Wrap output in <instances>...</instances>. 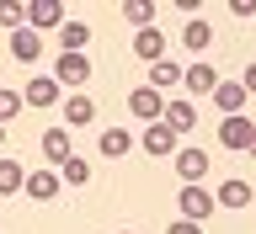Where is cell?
<instances>
[{
    "label": "cell",
    "mask_w": 256,
    "mask_h": 234,
    "mask_svg": "<svg viewBox=\"0 0 256 234\" xmlns=\"http://www.w3.org/2000/svg\"><path fill=\"white\" fill-rule=\"evenodd\" d=\"M54 80H59V91H86V85H91V59H86V53H59Z\"/></svg>",
    "instance_id": "obj_1"
},
{
    "label": "cell",
    "mask_w": 256,
    "mask_h": 234,
    "mask_svg": "<svg viewBox=\"0 0 256 234\" xmlns=\"http://www.w3.org/2000/svg\"><path fill=\"white\" fill-rule=\"evenodd\" d=\"M176 213H182L187 224L214 219V192H208V187H182V192H176Z\"/></svg>",
    "instance_id": "obj_2"
},
{
    "label": "cell",
    "mask_w": 256,
    "mask_h": 234,
    "mask_svg": "<svg viewBox=\"0 0 256 234\" xmlns=\"http://www.w3.org/2000/svg\"><path fill=\"white\" fill-rule=\"evenodd\" d=\"M251 139H256V123H251V117H224V123H219V144H224V149L246 155Z\"/></svg>",
    "instance_id": "obj_3"
},
{
    "label": "cell",
    "mask_w": 256,
    "mask_h": 234,
    "mask_svg": "<svg viewBox=\"0 0 256 234\" xmlns=\"http://www.w3.org/2000/svg\"><path fill=\"white\" fill-rule=\"evenodd\" d=\"M160 123L182 139V133H192V123H198V107H192L187 96H166V117H160Z\"/></svg>",
    "instance_id": "obj_4"
},
{
    "label": "cell",
    "mask_w": 256,
    "mask_h": 234,
    "mask_svg": "<svg viewBox=\"0 0 256 234\" xmlns=\"http://www.w3.org/2000/svg\"><path fill=\"white\" fill-rule=\"evenodd\" d=\"M176 176H182V187H203L208 155H203V149H176Z\"/></svg>",
    "instance_id": "obj_5"
},
{
    "label": "cell",
    "mask_w": 256,
    "mask_h": 234,
    "mask_svg": "<svg viewBox=\"0 0 256 234\" xmlns=\"http://www.w3.org/2000/svg\"><path fill=\"white\" fill-rule=\"evenodd\" d=\"M27 27L38 32V37H43L48 27H64V5H59V0H32V5H27Z\"/></svg>",
    "instance_id": "obj_6"
},
{
    "label": "cell",
    "mask_w": 256,
    "mask_h": 234,
    "mask_svg": "<svg viewBox=\"0 0 256 234\" xmlns=\"http://www.w3.org/2000/svg\"><path fill=\"white\" fill-rule=\"evenodd\" d=\"M128 112H134V117H144V123H160V117H166V96L150 91V85H139V91L128 96Z\"/></svg>",
    "instance_id": "obj_7"
},
{
    "label": "cell",
    "mask_w": 256,
    "mask_h": 234,
    "mask_svg": "<svg viewBox=\"0 0 256 234\" xmlns=\"http://www.w3.org/2000/svg\"><path fill=\"white\" fill-rule=\"evenodd\" d=\"M59 187H64L59 171H48V165H43V171H32L27 181H22V192H27L32 203H54V197H59Z\"/></svg>",
    "instance_id": "obj_8"
},
{
    "label": "cell",
    "mask_w": 256,
    "mask_h": 234,
    "mask_svg": "<svg viewBox=\"0 0 256 234\" xmlns=\"http://www.w3.org/2000/svg\"><path fill=\"white\" fill-rule=\"evenodd\" d=\"M246 101H251V96H246V85H240V80H219V85H214V107H219L224 117H240V107H246Z\"/></svg>",
    "instance_id": "obj_9"
},
{
    "label": "cell",
    "mask_w": 256,
    "mask_h": 234,
    "mask_svg": "<svg viewBox=\"0 0 256 234\" xmlns=\"http://www.w3.org/2000/svg\"><path fill=\"white\" fill-rule=\"evenodd\" d=\"M96 123V101L86 91L80 96H64V128H91Z\"/></svg>",
    "instance_id": "obj_10"
},
{
    "label": "cell",
    "mask_w": 256,
    "mask_h": 234,
    "mask_svg": "<svg viewBox=\"0 0 256 234\" xmlns=\"http://www.w3.org/2000/svg\"><path fill=\"white\" fill-rule=\"evenodd\" d=\"M22 101H27V107H54V101H64V91H59L54 75H38L27 91H22Z\"/></svg>",
    "instance_id": "obj_11"
},
{
    "label": "cell",
    "mask_w": 256,
    "mask_h": 234,
    "mask_svg": "<svg viewBox=\"0 0 256 234\" xmlns=\"http://www.w3.org/2000/svg\"><path fill=\"white\" fill-rule=\"evenodd\" d=\"M139 149H144V155H171V149H176V133L166 123H150L139 133Z\"/></svg>",
    "instance_id": "obj_12"
},
{
    "label": "cell",
    "mask_w": 256,
    "mask_h": 234,
    "mask_svg": "<svg viewBox=\"0 0 256 234\" xmlns=\"http://www.w3.org/2000/svg\"><path fill=\"white\" fill-rule=\"evenodd\" d=\"M182 85H187L192 96H214V85H219V75H214V64H192V69H182Z\"/></svg>",
    "instance_id": "obj_13"
},
{
    "label": "cell",
    "mask_w": 256,
    "mask_h": 234,
    "mask_svg": "<svg viewBox=\"0 0 256 234\" xmlns=\"http://www.w3.org/2000/svg\"><path fill=\"white\" fill-rule=\"evenodd\" d=\"M43 160L64 165V160H75V144H70V128H48L43 133Z\"/></svg>",
    "instance_id": "obj_14"
},
{
    "label": "cell",
    "mask_w": 256,
    "mask_h": 234,
    "mask_svg": "<svg viewBox=\"0 0 256 234\" xmlns=\"http://www.w3.org/2000/svg\"><path fill=\"white\" fill-rule=\"evenodd\" d=\"M176 85H182V64L176 59H160V64H150V91H176Z\"/></svg>",
    "instance_id": "obj_15"
},
{
    "label": "cell",
    "mask_w": 256,
    "mask_h": 234,
    "mask_svg": "<svg viewBox=\"0 0 256 234\" xmlns=\"http://www.w3.org/2000/svg\"><path fill=\"white\" fill-rule=\"evenodd\" d=\"M214 203L219 208H251V181H219V192H214Z\"/></svg>",
    "instance_id": "obj_16"
},
{
    "label": "cell",
    "mask_w": 256,
    "mask_h": 234,
    "mask_svg": "<svg viewBox=\"0 0 256 234\" xmlns=\"http://www.w3.org/2000/svg\"><path fill=\"white\" fill-rule=\"evenodd\" d=\"M38 53H43V37H38V32H32V27L11 32V59H16V64H32V59H38Z\"/></svg>",
    "instance_id": "obj_17"
},
{
    "label": "cell",
    "mask_w": 256,
    "mask_h": 234,
    "mask_svg": "<svg viewBox=\"0 0 256 234\" xmlns=\"http://www.w3.org/2000/svg\"><path fill=\"white\" fill-rule=\"evenodd\" d=\"M59 48L64 53H86V48H91V27H86V21H64L59 27Z\"/></svg>",
    "instance_id": "obj_18"
},
{
    "label": "cell",
    "mask_w": 256,
    "mask_h": 234,
    "mask_svg": "<svg viewBox=\"0 0 256 234\" xmlns=\"http://www.w3.org/2000/svg\"><path fill=\"white\" fill-rule=\"evenodd\" d=\"M182 43H187L192 53H208V48H214V27H208L203 16H192L187 27H182Z\"/></svg>",
    "instance_id": "obj_19"
},
{
    "label": "cell",
    "mask_w": 256,
    "mask_h": 234,
    "mask_svg": "<svg viewBox=\"0 0 256 234\" xmlns=\"http://www.w3.org/2000/svg\"><path fill=\"white\" fill-rule=\"evenodd\" d=\"M134 53H139L144 64H160V59H166V37H160L155 27H144L139 37H134Z\"/></svg>",
    "instance_id": "obj_20"
},
{
    "label": "cell",
    "mask_w": 256,
    "mask_h": 234,
    "mask_svg": "<svg viewBox=\"0 0 256 234\" xmlns=\"http://www.w3.org/2000/svg\"><path fill=\"white\" fill-rule=\"evenodd\" d=\"M123 21H134V27H155V0H123Z\"/></svg>",
    "instance_id": "obj_21"
},
{
    "label": "cell",
    "mask_w": 256,
    "mask_h": 234,
    "mask_svg": "<svg viewBox=\"0 0 256 234\" xmlns=\"http://www.w3.org/2000/svg\"><path fill=\"white\" fill-rule=\"evenodd\" d=\"M22 181H27V171L16 165V160L0 155V197H11V192H22Z\"/></svg>",
    "instance_id": "obj_22"
},
{
    "label": "cell",
    "mask_w": 256,
    "mask_h": 234,
    "mask_svg": "<svg viewBox=\"0 0 256 234\" xmlns=\"http://www.w3.org/2000/svg\"><path fill=\"white\" fill-rule=\"evenodd\" d=\"M128 144H134V139H128V128H107V133H102V155H107V160H123Z\"/></svg>",
    "instance_id": "obj_23"
},
{
    "label": "cell",
    "mask_w": 256,
    "mask_h": 234,
    "mask_svg": "<svg viewBox=\"0 0 256 234\" xmlns=\"http://www.w3.org/2000/svg\"><path fill=\"white\" fill-rule=\"evenodd\" d=\"M59 181H64V187H86V181H91V165H86V160H64V165H59Z\"/></svg>",
    "instance_id": "obj_24"
},
{
    "label": "cell",
    "mask_w": 256,
    "mask_h": 234,
    "mask_svg": "<svg viewBox=\"0 0 256 234\" xmlns=\"http://www.w3.org/2000/svg\"><path fill=\"white\" fill-rule=\"evenodd\" d=\"M0 27H6V32H22V27H27V5H16V0H0Z\"/></svg>",
    "instance_id": "obj_25"
},
{
    "label": "cell",
    "mask_w": 256,
    "mask_h": 234,
    "mask_svg": "<svg viewBox=\"0 0 256 234\" xmlns=\"http://www.w3.org/2000/svg\"><path fill=\"white\" fill-rule=\"evenodd\" d=\"M22 107H27V101H22V91H6V85H0V128L11 123V117H16Z\"/></svg>",
    "instance_id": "obj_26"
},
{
    "label": "cell",
    "mask_w": 256,
    "mask_h": 234,
    "mask_svg": "<svg viewBox=\"0 0 256 234\" xmlns=\"http://www.w3.org/2000/svg\"><path fill=\"white\" fill-rule=\"evenodd\" d=\"M166 234H203V224H187V219H182V224H166Z\"/></svg>",
    "instance_id": "obj_27"
},
{
    "label": "cell",
    "mask_w": 256,
    "mask_h": 234,
    "mask_svg": "<svg viewBox=\"0 0 256 234\" xmlns=\"http://www.w3.org/2000/svg\"><path fill=\"white\" fill-rule=\"evenodd\" d=\"M240 85H246V96H256V64H246V80Z\"/></svg>",
    "instance_id": "obj_28"
},
{
    "label": "cell",
    "mask_w": 256,
    "mask_h": 234,
    "mask_svg": "<svg viewBox=\"0 0 256 234\" xmlns=\"http://www.w3.org/2000/svg\"><path fill=\"white\" fill-rule=\"evenodd\" d=\"M246 155H256V139H251V149H246Z\"/></svg>",
    "instance_id": "obj_29"
},
{
    "label": "cell",
    "mask_w": 256,
    "mask_h": 234,
    "mask_svg": "<svg viewBox=\"0 0 256 234\" xmlns=\"http://www.w3.org/2000/svg\"><path fill=\"white\" fill-rule=\"evenodd\" d=\"M251 203H256V187H251Z\"/></svg>",
    "instance_id": "obj_30"
},
{
    "label": "cell",
    "mask_w": 256,
    "mask_h": 234,
    "mask_svg": "<svg viewBox=\"0 0 256 234\" xmlns=\"http://www.w3.org/2000/svg\"><path fill=\"white\" fill-rule=\"evenodd\" d=\"M0 139H6V128H0Z\"/></svg>",
    "instance_id": "obj_31"
},
{
    "label": "cell",
    "mask_w": 256,
    "mask_h": 234,
    "mask_svg": "<svg viewBox=\"0 0 256 234\" xmlns=\"http://www.w3.org/2000/svg\"><path fill=\"white\" fill-rule=\"evenodd\" d=\"M123 234H128V229H123Z\"/></svg>",
    "instance_id": "obj_32"
}]
</instances>
